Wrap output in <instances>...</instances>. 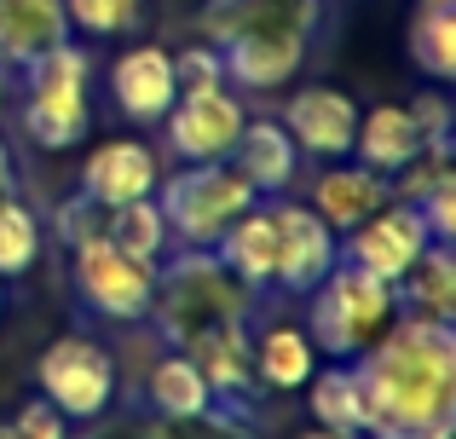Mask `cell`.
Returning a JSON list of instances; mask_svg holds the SVG:
<instances>
[{"instance_id":"cell-1","label":"cell","mask_w":456,"mask_h":439,"mask_svg":"<svg viewBox=\"0 0 456 439\" xmlns=\"http://www.w3.org/2000/svg\"><path fill=\"white\" fill-rule=\"evenodd\" d=\"M353 364L364 382V439L456 434V324L399 313Z\"/></svg>"},{"instance_id":"cell-2","label":"cell","mask_w":456,"mask_h":439,"mask_svg":"<svg viewBox=\"0 0 456 439\" xmlns=\"http://www.w3.org/2000/svg\"><path fill=\"white\" fill-rule=\"evenodd\" d=\"M255 295L243 278L220 266L214 248H179L167 266H156V289H151V329L162 347H185L191 336L214 324H248L255 313Z\"/></svg>"},{"instance_id":"cell-3","label":"cell","mask_w":456,"mask_h":439,"mask_svg":"<svg viewBox=\"0 0 456 439\" xmlns=\"http://www.w3.org/2000/svg\"><path fill=\"white\" fill-rule=\"evenodd\" d=\"M87 46L76 41H58L46 53H35L29 64L18 69L23 81V134L29 145L41 150H69L87 139L93 127V99H87Z\"/></svg>"},{"instance_id":"cell-4","label":"cell","mask_w":456,"mask_h":439,"mask_svg":"<svg viewBox=\"0 0 456 439\" xmlns=\"http://www.w3.org/2000/svg\"><path fill=\"white\" fill-rule=\"evenodd\" d=\"M151 197L167 220V243L179 248H214L225 237V225L260 203L255 185L232 162H185L179 174H162Z\"/></svg>"},{"instance_id":"cell-5","label":"cell","mask_w":456,"mask_h":439,"mask_svg":"<svg viewBox=\"0 0 456 439\" xmlns=\"http://www.w3.org/2000/svg\"><path fill=\"white\" fill-rule=\"evenodd\" d=\"M399 318V295H393V283L370 278V272L346 266V260H335L330 278L312 289V347L323 353V359H358V353L370 347V341H381V329Z\"/></svg>"},{"instance_id":"cell-6","label":"cell","mask_w":456,"mask_h":439,"mask_svg":"<svg viewBox=\"0 0 456 439\" xmlns=\"http://www.w3.org/2000/svg\"><path fill=\"white\" fill-rule=\"evenodd\" d=\"M69 283H76L81 306L110 324H139L151 313V289H156V260H134L110 243V237H81L69 248Z\"/></svg>"},{"instance_id":"cell-7","label":"cell","mask_w":456,"mask_h":439,"mask_svg":"<svg viewBox=\"0 0 456 439\" xmlns=\"http://www.w3.org/2000/svg\"><path fill=\"white\" fill-rule=\"evenodd\" d=\"M35 376H41V399L64 422L104 417V411H110V399H116V382H122V376H116L110 347H99L93 336H58L53 347L41 353Z\"/></svg>"},{"instance_id":"cell-8","label":"cell","mask_w":456,"mask_h":439,"mask_svg":"<svg viewBox=\"0 0 456 439\" xmlns=\"http://www.w3.org/2000/svg\"><path fill=\"white\" fill-rule=\"evenodd\" d=\"M266 215H272V237H278V272H272V283L283 295H312L330 278V266L341 260V237L312 215V203L266 197Z\"/></svg>"},{"instance_id":"cell-9","label":"cell","mask_w":456,"mask_h":439,"mask_svg":"<svg viewBox=\"0 0 456 439\" xmlns=\"http://www.w3.org/2000/svg\"><path fill=\"white\" fill-rule=\"evenodd\" d=\"M428 243H434V237H428V225L411 203H381L370 220H358L353 232H341V260L358 266V272H370V278H381V283H399Z\"/></svg>"},{"instance_id":"cell-10","label":"cell","mask_w":456,"mask_h":439,"mask_svg":"<svg viewBox=\"0 0 456 439\" xmlns=\"http://www.w3.org/2000/svg\"><path fill=\"white\" fill-rule=\"evenodd\" d=\"M248 110L232 87H202V93H179L174 110L162 116L167 145H174L179 162H225L243 134Z\"/></svg>"},{"instance_id":"cell-11","label":"cell","mask_w":456,"mask_h":439,"mask_svg":"<svg viewBox=\"0 0 456 439\" xmlns=\"http://www.w3.org/2000/svg\"><path fill=\"white\" fill-rule=\"evenodd\" d=\"M306 29H289V23H266V29H243L237 41L220 46L225 58V81H237L243 93H278L301 76L306 64Z\"/></svg>"},{"instance_id":"cell-12","label":"cell","mask_w":456,"mask_h":439,"mask_svg":"<svg viewBox=\"0 0 456 439\" xmlns=\"http://www.w3.org/2000/svg\"><path fill=\"white\" fill-rule=\"evenodd\" d=\"M278 122L289 127V139H295L301 157H318V162L353 157L358 104L346 99L341 87H301V93H289V104H283Z\"/></svg>"},{"instance_id":"cell-13","label":"cell","mask_w":456,"mask_h":439,"mask_svg":"<svg viewBox=\"0 0 456 439\" xmlns=\"http://www.w3.org/2000/svg\"><path fill=\"white\" fill-rule=\"evenodd\" d=\"M162 180V162L139 134L127 139H104L87 150V168H81V197H93L99 208H122L134 197H151Z\"/></svg>"},{"instance_id":"cell-14","label":"cell","mask_w":456,"mask_h":439,"mask_svg":"<svg viewBox=\"0 0 456 439\" xmlns=\"http://www.w3.org/2000/svg\"><path fill=\"white\" fill-rule=\"evenodd\" d=\"M110 99L127 122L156 127L167 110H174L179 87H174V53L167 46H127L110 64Z\"/></svg>"},{"instance_id":"cell-15","label":"cell","mask_w":456,"mask_h":439,"mask_svg":"<svg viewBox=\"0 0 456 439\" xmlns=\"http://www.w3.org/2000/svg\"><path fill=\"white\" fill-rule=\"evenodd\" d=\"M179 353L202 370V382L214 387L220 405H248L255 399V336H248V324H214L202 336H191Z\"/></svg>"},{"instance_id":"cell-16","label":"cell","mask_w":456,"mask_h":439,"mask_svg":"<svg viewBox=\"0 0 456 439\" xmlns=\"http://www.w3.org/2000/svg\"><path fill=\"white\" fill-rule=\"evenodd\" d=\"M381 203H393L387 191V174L364 168V162H330V168L318 174V185H312V215H318L323 225H330L335 237L353 232L358 220H370Z\"/></svg>"},{"instance_id":"cell-17","label":"cell","mask_w":456,"mask_h":439,"mask_svg":"<svg viewBox=\"0 0 456 439\" xmlns=\"http://www.w3.org/2000/svg\"><path fill=\"white\" fill-rule=\"evenodd\" d=\"M225 162H232V168L255 185V197H283L295 185V174H301V150H295L289 127L272 122V116H266V122H255V116H248Z\"/></svg>"},{"instance_id":"cell-18","label":"cell","mask_w":456,"mask_h":439,"mask_svg":"<svg viewBox=\"0 0 456 439\" xmlns=\"http://www.w3.org/2000/svg\"><path fill=\"white\" fill-rule=\"evenodd\" d=\"M318 0H208L197 12V29L208 46L237 41L243 29H266V23H289V29H318Z\"/></svg>"},{"instance_id":"cell-19","label":"cell","mask_w":456,"mask_h":439,"mask_svg":"<svg viewBox=\"0 0 456 439\" xmlns=\"http://www.w3.org/2000/svg\"><path fill=\"white\" fill-rule=\"evenodd\" d=\"M69 41L64 0H0V69L18 76L35 53Z\"/></svg>"},{"instance_id":"cell-20","label":"cell","mask_w":456,"mask_h":439,"mask_svg":"<svg viewBox=\"0 0 456 439\" xmlns=\"http://www.w3.org/2000/svg\"><path fill=\"white\" fill-rule=\"evenodd\" d=\"M220 266L232 278H243L248 289H272V272H278V237H272V215H266V197H260L248 215H237L225 225V237L214 243Z\"/></svg>"},{"instance_id":"cell-21","label":"cell","mask_w":456,"mask_h":439,"mask_svg":"<svg viewBox=\"0 0 456 439\" xmlns=\"http://www.w3.org/2000/svg\"><path fill=\"white\" fill-rule=\"evenodd\" d=\"M353 157L376 174H399L404 162L422 157V134H416L411 110L404 104H376V110L358 116V134H353Z\"/></svg>"},{"instance_id":"cell-22","label":"cell","mask_w":456,"mask_h":439,"mask_svg":"<svg viewBox=\"0 0 456 439\" xmlns=\"http://www.w3.org/2000/svg\"><path fill=\"white\" fill-rule=\"evenodd\" d=\"M312 370H318V347L301 324H272L255 336V387L295 394L312 382Z\"/></svg>"},{"instance_id":"cell-23","label":"cell","mask_w":456,"mask_h":439,"mask_svg":"<svg viewBox=\"0 0 456 439\" xmlns=\"http://www.w3.org/2000/svg\"><path fill=\"white\" fill-rule=\"evenodd\" d=\"M399 295V313H416V318H456V255L451 243H428L416 255V266L393 283Z\"/></svg>"},{"instance_id":"cell-24","label":"cell","mask_w":456,"mask_h":439,"mask_svg":"<svg viewBox=\"0 0 456 439\" xmlns=\"http://www.w3.org/2000/svg\"><path fill=\"white\" fill-rule=\"evenodd\" d=\"M306 405H312V422H318V428L364 434V382H358V364L335 359V364H323V370H312Z\"/></svg>"},{"instance_id":"cell-25","label":"cell","mask_w":456,"mask_h":439,"mask_svg":"<svg viewBox=\"0 0 456 439\" xmlns=\"http://www.w3.org/2000/svg\"><path fill=\"white\" fill-rule=\"evenodd\" d=\"M145 399H151L156 417H202L214 405V387L202 382V370L185 353L167 347V359H156L151 376H145Z\"/></svg>"},{"instance_id":"cell-26","label":"cell","mask_w":456,"mask_h":439,"mask_svg":"<svg viewBox=\"0 0 456 439\" xmlns=\"http://www.w3.org/2000/svg\"><path fill=\"white\" fill-rule=\"evenodd\" d=\"M104 237L134 260H162L167 255V220L156 208V197H134L122 208H104Z\"/></svg>"},{"instance_id":"cell-27","label":"cell","mask_w":456,"mask_h":439,"mask_svg":"<svg viewBox=\"0 0 456 439\" xmlns=\"http://www.w3.org/2000/svg\"><path fill=\"white\" fill-rule=\"evenodd\" d=\"M411 58L422 76L451 81L456 76V6H416L411 18Z\"/></svg>"},{"instance_id":"cell-28","label":"cell","mask_w":456,"mask_h":439,"mask_svg":"<svg viewBox=\"0 0 456 439\" xmlns=\"http://www.w3.org/2000/svg\"><path fill=\"white\" fill-rule=\"evenodd\" d=\"M41 255V220H35L29 203H18V191L0 197V283L23 278Z\"/></svg>"},{"instance_id":"cell-29","label":"cell","mask_w":456,"mask_h":439,"mask_svg":"<svg viewBox=\"0 0 456 439\" xmlns=\"http://www.w3.org/2000/svg\"><path fill=\"white\" fill-rule=\"evenodd\" d=\"M151 439H260L248 405H220L214 399L202 417H156Z\"/></svg>"},{"instance_id":"cell-30","label":"cell","mask_w":456,"mask_h":439,"mask_svg":"<svg viewBox=\"0 0 456 439\" xmlns=\"http://www.w3.org/2000/svg\"><path fill=\"white\" fill-rule=\"evenodd\" d=\"M69 35H87V41H116V35H134L145 18V0H64Z\"/></svg>"},{"instance_id":"cell-31","label":"cell","mask_w":456,"mask_h":439,"mask_svg":"<svg viewBox=\"0 0 456 439\" xmlns=\"http://www.w3.org/2000/svg\"><path fill=\"white\" fill-rule=\"evenodd\" d=\"M404 110H411L416 134H422V150H451V127H456V116H451V99H445V93L428 87V93H416Z\"/></svg>"},{"instance_id":"cell-32","label":"cell","mask_w":456,"mask_h":439,"mask_svg":"<svg viewBox=\"0 0 456 439\" xmlns=\"http://www.w3.org/2000/svg\"><path fill=\"white\" fill-rule=\"evenodd\" d=\"M174 87H179V93L225 87V58H220V46H208V41L185 46V53L174 58Z\"/></svg>"},{"instance_id":"cell-33","label":"cell","mask_w":456,"mask_h":439,"mask_svg":"<svg viewBox=\"0 0 456 439\" xmlns=\"http://www.w3.org/2000/svg\"><path fill=\"white\" fill-rule=\"evenodd\" d=\"M411 208L422 215V225H428L434 243H456V180L434 185V191H428L422 203H411Z\"/></svg>"},{"instance_id":"cell-34","label":"cell","mask_w":456,"mask_h":439,"mask_svg":"<svg viewBox=\"0 0 456 439\" xmlns=\"http://www.w3.org/2000/svg\"><path fill=\"white\" fill-rule=\"evenodd\" d=\"M53 225H58V237H64L69 248L81 243V237H99L104 232V208L93 203V197H69V203H58V215H53Z\"/></svg>"},{"instance_id":"cell-35","label":"cell","mask_w":456,"mask_h":439,"mask_svg":"<svg viewBox=\"0 0 456 439\" xmlns=\"http://www.w3.org/2000/svg\"><path fill=\"white\" fill-rule=\"evenodd\" d=\"M12 428H18V439H64V434H69V422L58 417L46 399H29V405L12 417Z\"/></svg>"},{"instance_id":"cell-36","label":"cell","mask_w":456,"mask_h":439,"mask_svg":"<svg viewBox=\"0 0 456 439\" xmlns=\"http://www.w3.org/2000/svg\"><path fill=\"white\" fill-rule=\"evenodd\" d=\"M12 185H18V168H12V145L0 139V197H6Z\"/></svg>"},{"instance_id":"cell-37","label":"cell","mask_w":456,"mask_h":439,"mask_svg":"<svg viewBox=\"0 0 456 439\" xmlns=\"http://www.w3.org/2000/svg\"><path fill=\"white\" fill-rule=\"evenodd\" d=\"M306 439H364V434H330V428H312Z\"/></svg>"},{"instance_id":"cell-38","label":"cell","mask_w":456,"mask_h":439,"mask_svg":"<svg viewBox=\"0 0 456 439\" xmlns=\"http://www.w3.org/2000/svg\"><path fill=\"white\" fill-rule=\"evenodd\" d=\"M6 81H12V69H0V110H6Z\"/></svg>"},{"instance_id":"cell-39","label":"cell","mask_w":456,"mask_h":439,"mask_svg":"<svg viewBox=\"0 0 456 439\" xmlns=\"http://www.w3.org/2000/svg\"><path fill=\"white\" fill-rule=\"evenodd\" d=\"M0 439H18V428H12V422H0Z\"/></svg>"},{"instance_id":"cell-40","label":"cell","mask_w":456,"mask_h":439,"mask_svg":"<svg viewBox=\"0 0 456 439\" xmlns=\"http://www.w3.org/2000/svg\"><path fill=\"white\" fill-rule=\"evenodd\" d=\"M416 6H456V0H416Z\"/></svg>"},{"instance_id":"cell-41","label":"cell","mask_w":456,"mask_h":439,"mask_svg":"<svg viewBox=\"0 0 456 439\" xmlns=\"http://www.w3.org/2000/svg\"><path fill=\"white\" fill-rule=\"evenodd\" d=\"M0 318H6V289H0Z\"/></svg>"}]
</instances>
